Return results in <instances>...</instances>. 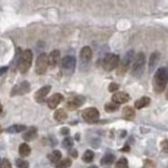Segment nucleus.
I'll return each mask as SVG.
<instances>
[{"instance_id": "1", "label": "nucleus", "mask_w": 168, "mask_h": 168, "mask_svg": "<svg viewBox=\"0 0 168 168\" xmlns=\"http://www.w3.org/2000/svg\"><path fill=\"white\" fill-rule=\"evenodd\" d=\"M168 82V74L166 69H159V70L155 73L154 75V79H153V87H154V91L157 93H162V92L166 89Z\"/></svg>"}, {"instance_id": "2", "label": "nucleus", "mask_w": 168, "mask_h": 168, "mask_svg": "<svg viewBox=\"0 0 168 168\" xmlns=\"http://www.w3.org/2000/svg\"><path fill=\"white\" fill-rule=\"evenodd\" d=\"M31 62H32V52L30 49L23 50L18 58V70L22 74L27 73L30 66H31Z\"/></svg>"}, {"instance_id": "3", "label": "nucleus", "mask_w": 168, "mask_h": 168, "mask_svg": "<svg viewBox=\"0 0 168 168\" xmlns=\"http://www.w3.org/2000/svg\"><path fill=\"white\" fill-rule=\"evenodd\" d=\"M145 55L144 53H139L133 60V64H132V69L131 73L134 75V76H139V75L142 74L144 71V66H145Z\"/></svg>"}, {"instance_id": "4", "label": "nucleus", "mask_w": 168, "mask_h": 168, "mask_svg": "<svg viewBox=\"0 0 168 168\" xmlns=\"http://www.w3.org/2000/svg\"><path fill=\"white\" fill-rule=\"evenodd\" d=\"M48 65H49V61H48V56L46 53H41L40 56L38 57L36 60V66H35V71H36L38 75H43L46 74Z\"/></svg>"}, {"instance_id": "5", "label": "nucleus", "mask_w": 168, "mask_h": 168, "mask_svg": "<svg viewBox=\"0 0 168 168\" xmlns=\"http://www.w3.org/2000/svg\"><path fill=\"white\" fill-rule=\"evenodd\" d=\"M119 65V56L116 55H107L104 60V69L106 71H111Z\"/></svg>"}, {"instance_id": "6", "label": "nucleus", "mask_w": 168, "mask_h": 168, "mask_svg": "<svg viewBox=\"0 0 168 168\" xmlns=\"http://www.w3.org/2000/svg\"><path fill=\"white\" fill-rule=\"evenodd\" d=\"M82 115H83L84 120L88 123H94L100 118V113H98V110L96 109V107H88V109H85Z\"/></svg>"}, {"instance_id": "7", "label": "nucleus", "mask_w": 168, "mask_h": 168, "mask_svg": "<svg viewBox=\"0 0 168 168\" xmlns=\"http://www.w3.org/2000/svg\"><path fill=\"white\" fill-rule=\"evenodd\" d=\"M132 60H133V50H130V52H127V55L124 56L123 61L120 62V66H119V69H118V74L119 75L125 74V71L130 69Z\"/></svg>"}, {"instance_id": "8", "label": "nucleus", "mask_w": 168, "mask_h": 168, "mask_svg": "<svg viewBox=\"0 0 168 168\" xmlns=\"http://www.w3.org/2000/svg\"><path fill=\"white\" fill-rule=\"evenodd\" d=\"M75 65H76V61H75V57L73 56H66L64 60H62V69L67 73H73Z\"/></svg>"}, {"instance_id": "9", "label": "nucleus", "mask_w": 168, "mask_h": 168, "mask_svg": "<svg viewBox=\"0 0 168 168\" xmlns=\"http://www.w3.org/2000/svg\"><path fill=\"white\" fill-rule=\"evenodd\" d=\"M29 91H30V84H29V82H22V83H20L18 85L13 87V89H12V92H10V96L25 94V93H27Z\"/></svg>"}, {"instance_id": "10", "label": "nucleus", "mask_w": 168, "mask_h": 168, "mask_svg": "<svg viewBox=\"0 0 168 168\" xmlns=\"http://www.w3.org/2000/svg\"><path fill=\"white\" fill-rule=\"evenodd\" d=\"M62 100H64L62 94L55 93L53 96H50V97L48 98V107H49V109H56V107L62 102Z\"/></svg>"}, {"instance_id": "11", "label": "nucleus", "mask_w": 168, "mask_h": 168, "mask_svg": "<svg viewBox=\"0 0 168 168\" xmlns=\"http://www.w3.org/2000/svg\"><path fill=\"white\" fill-rule=\"evenodd\" d=\"M113 101L115 104L120 105V104H125L130 101V94L125 93V92H115L113 96Z\"/></svg>"}, {"instance_id": "12", "label": "nucleus", "mask_w": 168, "mask_h": 168, "mask_svg": "<svg viewBox=\"0 0 168 168\" xmlns=\"http://www.w3.org/2000/svg\"><path fill=\"white\" fill-rule=\"evenodd\" d=\"M49 91H50V85H46V87H43V88H40L36 93H35V100H36L38 102H43L44 98L47 97V94L49 93Z\"/></svg>"}, {"instance_id": "13", "label": "nucleus", "mask_w": 168, "mask_h": 168, "mask_svg": "<svg viewBox=\"0 0 168 168\" xmlns=\"http://www.w3.org/2000/svg\"><path fill=\"white\" fill-rule=\"evenodd\" d=\"M48 61H49V66L55 67L60 61V50H57V49L52 50V52L49 53V56H48Z\"/></svg>"}, {"instance_id": "14", "label": "nucleus", "mask_w": 168, "mask_h": 168, "mask_svg": "<svg viewBox=\"0 0 168 168\" xmlns=\"http://www.w3.org/2000/svg\"><path fill=\"white\" fill-rule=\"evenodd\" d=\"M83 98L82 97H75L73 98V100H70L67 102V109H70V110H75V109H78L79 106H82L83 105Z\"/></svg>"}, {"instance_id": "15", "label": "nucleus", "mask_w": 168, "mask_h": 168, "mask_svg": "<svg viewBox=\"0 0 168 168\" xmlns=\"http://www.w3.org/2000/svg\"><path fill=\"white\" fill-rule=\"evenodd\" d=\"M36 133H38L36 128L31 127V128H29V130L22 134V137H23V140H25V141H31V140H34L35 137H36Z\"/></svg>"}, {"instance_id": "16", "label": "nucleus", "mask_w": 168, "mask_h": 168, "mask_svg": "<svg viewBox=\"0 0 168 168\" xmlns=\"http://www.w3.org/2000/svg\"><path fill=\"white\" fill-rule=\"evenodd\" d=\"M134 115H136V113H134L133 107L125 106L124 109H123V118L127 119V120H132V119L134 118Z\"/></svg>"}, {"instance_id": "17", "label": "nucleus", "mask_w": 168, "mask_h": 168, "mask_svg": "<svg viewBox=\"0 0 168 168\" xmlns=\"http://www.w3.org/2000/svg\"><path fill=\"white\" fill-rule=\"evenodd\" d=\"M80 58L83 61H89L92 58V49L89 47H84L82 50H80Z\"/></svg>"}, {"instance_id": "18", "label": "nucleus", "mask_w": 168, "mask_h": 168, "mask_svg": "<svg viewBox=\"0 0 168 168\" xmlns=\"http://www.w3.org/2000/svg\"><path fill=\"white\" fill-rule=\"evenodd\" d=\"M150 104V98L149 97H141L140 100H137L134 102V107L136 109H142V107H146Z\"/></svg>"}, {"instance_id": "19", "label": "nucleus", "mask_w": 168, "mask_h": 168, "mask_svg": "<svg viewBox=\"0 0 168 168\" xmlns=\"http://www.w3.org/2000/svg\"><path fill=\"white\" fill-rule=\"evenodd\" d=\"M66 118H67V113H66V110H64V109L56 110L55 119H56L57 122H64V120H66Z\"/></svg>"}, {"instance_id": "20", "label": "nucleus", "mask_w": 168, "mask_h": 168, "mask_svg": "<svg viewBox=\"0 0 168 168\" xmlns=\"http://www.w3.org/2000/svg\"><path fill=\"white\" fill-rule=\"evenodd\" d=\"M18 153H20L21 157H27V155H30V153H31V149H30V146L27 144H21Z\"/></svg>"}, {"instance_id": "21", "label": "nucleus", "mask_w": 168, "mask_h": 168, "mask_svg": "<svg viewBox=\"0 0 168 168\" xmlns=\"http://www.w3.org/2000/svg\"><path fill=\"white\" fill-rule=\"evenodd\" d=\"M48 159H49L52 163H57V162H60V160H61V151H58V150L52 151L49 155H48Z\"/></svg>"}, {"instance_id": "22", "label": "nucleus", "mask_w": 168, "mask_h": 168, "mask_svg": "<svg viewBox=\"0 0 168 168\" xmlns=\"http://www.w3.org/2000/svg\"><path fill=\"white\" fill-rule=\"evenodd\" d=\"M26 130V127L25 125H22V124H16V125H12V127L8 128V132L9 133H18V132H23Z\"/></svg>"}, {"instance_id": "23", "label": "nucleus", "mask_w": 168, "mask_h": 168, "mask_svg": "<svg viewBox=\"0 0 168 168\" xmlns=\"http://www.w3.org/2000/svg\"><path fill=\"white\" fill-rule=\"evenodd\" d=\"M114 160H115V157H114L113 154H106V155H105V157L102 158L101 163H102L104 166H110V164L114 163Z\"/></svg>"}, {"instance_id": "24", "label": "nucleus", "mask_w": 168, "mask_h": 168, "mask_svg": "<svg viewBox=\"0 0 168 168\" xmlns=\"http://www.w3.org/2000/svg\"><path fill=\"white\" fill-rule=\"evenodd\" d=\"M70 166H71V160L69 158L61 159L60 162H57V163H56V168H69Z\"/></svg>"}, {"instance_id": "25", "label": "nucleus", "mask_w": 168, "mask_h": 168, "mask_svg": "<svg viewBox=\"0 0 168 168\" xmlns=\"http://www.w3.org/2000/svg\"><path fill=\"white\" fill-rule=\"evenodd\" d=\"M158 60H159V53H158V52H154L151 56H150V61H149L150 70H151V69H154V66L157 65Z\"/></svg>"}, {"instance_id": "26", "label": "nucleus", "mask_w": 168, "mask_h": 168, "mask_svg": "<svg viewBox=\"0 0 168 168\" xmlns=\"http://www.w3.org/2000/svg\"><path fill=\"white\" fill-rule=\"evenodd\" d=\"M118 106H119V105L115 104V102L113 101V102L105 105V110H106L107 113H114V111H116V110H118Z\"/></svg>"}, {"instance_id": "27", "label": "nucleus", "mask_w": 168, "mask_h": 168, "mask_svg": "<svg viewBox=\"0 0 168 168\" xmlns=\"http://www.w3.org/2000/svg\"><path fill=\"white\" fill-rule=\"evenodd\" d=\"M93 158H94V154H93V151H91V150H87V151L84 153V155H83V160L87 162V163L92 162Z\"/></svg>"}, {"instance_id": "28", "label": "nucleus", "mask_w": 168, "mask_h": 168, "mask_svg": "<svg viewBox=\"0 0 168 168\" xmlns=\"http://www.w3.org/2000/svg\"><path fill=\"white\" fill-rule=\"evenodd\" d=\"M116 168H128V160L125 158H120L116 162Z\"/></svg>"}, {"instance_id": "29", "label": "nucleus", "mask_w": 168, "mask_h": 168, "mask_svg": "<svg viewBox=\"0 0 168 168\" xmlns=\"http://www.w3.org/2000/svg\"><path fill=\"white\" fill-rule=\"evenodd\" d=\"M17 167L18 168H29V163L23 159H17Z\"/></svg>"}, {"instance_id": "30", "label": "nucleus", "mask_w": 168, "mask_h": 168, "mask_svg": "<svg viewBox=\"0 0 168 168\" xmlns=\"http://www.w3.org/2000/svg\"><path fill=\"white\" fill-rule=\"evenodd\" d=\"M0 168H12L10 162L8 160V159H3V160L0 162Z\"/></svg>"}, {"instance_id": "31", "label": "nucleus", "mask_w": 168, "mask_h": 168, "mask_svg": "<svg viewBox=\"0 0 168 168\" xmlns=\"http://www.w3.org/2000/svg\"><path fill=\"white\" fill-rule=\"evenodd\" d=\"M62 145H64L65 148H71V146H73V140H71L70 137H66L64 140V142H62Z\"/></svg>"}, {"instance_id": "32", "label": "nucleus", "mask_w": 168, "mask_h": 168, "mask_svg": "<svg viewBox=\"0 0 168 168\" xmlns=\"http://www.w3.org/2000/svg\"><path fill=\"white\" fill-rule=\"evenodd\" d=\"M118 88H119V85L116 83H111L109 85V91L110 92H118Z\"/></svg>"}, {"instance_id": "33", "label": "nucleus", "mask_w": 168, "mask_h": 168, "mask_svg": "<svg viewBox=\"0 0 168 168\" xmlns=\"http://www.w3.org/2000/svg\"><path fill=\"white\" fill-rule=\"evenodd\" d=\"M160 146H162V150H163L164 153H168V139L164 140L163 142L160 144Z\"/></svg>"}, {"instance_id": "34", "label": "nucleus", "mask_w": 168, "mask_h": 168, "mask_svg": "<svg viewBox=\"0 0 168 168\" xmlns=\"http://www.w3.org/2000/svg\"><path fill=\"white\" fill-rule=\"evenodd\" d=\"M61 133L62 134H65V136H67V134H69V128H62V130H61Z\"/></svg>"}, {"instance_id": "35", "label": "nucleus", "mask_w": 168, "mask_h": 168, "mask_svg": "<svg viewBox=\"0 0 168 168\" xmlns=\"http://www.w3.org/2000/svg\"><path fill=\"white\" fill-rule=\"evenodd\" d=\"M70 154H71V157H73V158H76L78 157V151H76V150H71Z\"/></svg>"}, {"instance_id": "36", "label": "nucleus", "mask_w": 168, "mask_h": 168, "mask_svg": "<svg viewBox=\"0 0 168 168\" xmlns=\"http://www.w3.org/2000/svg\"><path fill=\"white\" fill-rule=\"evenodd\" d=\"M7 70H8V67H5V66H4V67H1V69H0V75H1L3 73H5Z\"/></svg>"}, {"instance_id": "37", "label": "nucleus", "mask_w": 168, "mask_h": 168, "mask_svg": "<svg viewBox=\"0 0 168 168\" xmlns=\"http://www.w3.org/2000/svg\"><path fill=\"white\" fill-rule=\"evenodd\" d=\"M3 111V106H1V104H0V113Z\"/></svg>"}, {"instance_id": "38", "label": "nucleus", "mask_w": 168, "mask_h": 168, "mask_svg": "<svg viewBox=\"0 0 168 168\" xmlns=\"http://www.w3.org/2000/svg\"><path fill=\"white\" fill-rule=\"evenodd\" d=\"M166 97H167V100H168V89H167V92H166Z\"/></svg>"}, {"instance_id": "39", "label": "nucleus", "mask_w": 168, "mask_h": 168, "mask_svg": "<svg viewBox=\"0 0 168 168\" xmlns=\"http://www.w3.org/2000/svg\"><path fill=\"white\" fill-rule=\"evenodd\" d=\"M1 132H3V128H1V127H0V133H1Z\"/></svg>"}, {"instance_id": "40", "label": "nucleus", "mask_w": 168, "mask_h": 168, "mask_svg": "<svg viewBox=\"0 0 168 168\" xmlns=\"http://www.w3.org/2000/svg\"><path fill=\"white\" fill-rule=\"evenodd\" d=\"M89 168H97V167H96V166H92V167H89Z\"/></svg>"}, {"instance_id": "41", "label": "nucleus", "mask_w": 168, "mask_h": 168, "mask_svg": "<svg viewBox=\"0 0 168 168\" xmlns=\"http://www.w3.org/2000/svg\"><path fill=\"white\" fill-rule=\"evenodd\" d=\"M0 162H1V159H0Z\"/></svg>"}]
</instances>
